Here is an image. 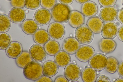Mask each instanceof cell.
Masks as SVG:
<instances>
[{
	"mask_svg": "<svg viewBox=\"0 0 123 82\" xmlns=\"http://www.w3.org/2000/svg\"><path fill=\"white\" fill-rule=\"evenodd\" d=\"M117 19L119 22L123 24V8L121 9L118 12Z\"/></svg>",
	"mask_w": 123,
	"mask_h": 82,
	"instance_id": "36",
	"label": "cell"
},
{
	"mask_svg": "<svg viewBox=\"0 0 123 82\" xmlns=\"http://www.w3.org/2000/svg\"><path fill=\"white\" fill-rule=\"evenodd\" d=\"M95 54L94 48L89 45H83L79 47L75 53L76 58L83 62L89 61Z\"/></svg>",
	"mask_w": 123,
	"mask_h": 82,
	"instance_id": "6",
	"label": "cell"
},
{
	"mask_svg": "<svg viewBox=\"0 0 123 82\" xmlns=\"http://www.w3.org/2000/svg\"><path fill=\"white\" fill-rule=\"evenodd\" d=\"M80 46V43L74 37H70L63 41L62 48L64 51L70 54L75 53Z\"/></svg>",
	"mask_w": 123,
	"mask_h": 82,
	"instance_id": "12",
	"label": "cell"
},
{
	"mask_svg": "<svg viewBox=\"0 0 123 82\" xmlns=\"http://www.w3.org/2000/svg\"><path fill=\"white\" fill-rule=\"evenodd\" d=\"M47 31L52 38L55 40H59L64 37L65 28L64 25L61 23L55 22L49 24Z\"/></svg>",
	"mask_w": 123,
	"mask_h": 82,
	"instance_id": "4",
	"label": "cell"
},
{
	"mask_svg": "<svg viewBox=\"0 0 123 82\" xmlns=\"http://www.w3.org/2000/svg\"><path fill=\"white\" fill-rule=\"evenodd\" d=\"M75 35L79 42L83 44H90L93 38V32L87 25L85 24L76 28L75 32Z\"/></svg>",
	"mask_w": 123,
	"mask_h": 82,
	"instance_id": "3",
	"label": "cell"
},
{
	"mask_svg": "<svg viewBox=\"0 0 123 82\" xmlns=\"http://www.w3.org/2000/svg\"><path fill=\"white\" fill-rule=\"evenodd\" d=\"M108 62V58L106 56L103 54L97 53L89 61L88 63L91 67L99 71L106 68Z\"/></svg>",
	"mask_w": 123,
	"mask_h": 82,
	"instance_id": "5",
	"label": "cell"
},
{
	"mask_svg": "<svg viewBox=\"0 0 123 82\" xmlns=\"http://www.w3.org/2000/svg\"><path fill=\"white\" fill-rule=\"evenodd\" d=\"M11 42L10 36L5 32L0 33V49L6 50Z\"/></svg>",
	"mask_w": 123,
	"mask_h": 82,
	"instance_id": "27",
	"label": "cell"
},
{
	"mask_svg": "<svg viewBox=\"0 0 123 82\" xmlns=\"http://www.w3.org/2000/svg\"><path fill=\"white\" fill-rule=\"evenodd\" d=\"M34 42L41 45H44L50 39V36L48 32L45 30L38 29L33 36Z\"/></svg>",
	"mask_w": 123,
	"mask_h": 82,
	"instance_id": "22",
	"label": "cell"
},
{
	"mask_svg": "<svg viewBox=\"0 0 123 82\" xmlns=\"http://www.w3.org/2000/svg\"><path fill=\"white\" fill-rule=\"evenodd\" d=\"M117 35L119 39L123 42V25L119 28Z\"/></svg>",
	"mask_w": 123,
	"mask_h": 82,
	"instance_id": "38",
	"label": "cell"
},
{
	"mask_svg": "<svg viewBox=\"0 0 123 82\" xmlns=\"http://www.w3.org/2000/svg\"><path fill=\"white\" fill-rule=\"evenodd\" d=\"M41 5L40 0H25V7L28 9L35 10Z\"/></svg>",
	"mask_w": 123,
	"mask_h": 82,
	"instance_id": "29",
	"label": "cell"
},
{
	"mask_svg": "<svg viewBox=\"0 0 123 82\" xmlns=\"http://www.w3.org/2000/svg\"><path fill=\"white\" fill-rule=\"evenodd\" d=\"M54 60L58 66L64 67L70 63L71 57L69 53L64 51H60L55 55Z\"/></svg>",
	"mask_w": 123,
	"mask_h": 82,
	"instance_id": "21",
	"label": "cell"
},
{
	"mask_svg": "<svg viewBox=\"0 0 123 82\" xmlns=\"http://www.w3.org/2000/svg\"><path fill=\"white\" fill-rule=\"evenodd\" d=\"M108 59V62L106 69L110 73H114L117 70L118 62L115 58L113 57H109Z\"/></svg>",
	"mask_w": 123,
	"mask_h": 82,
	"instance_id": "28",
	"label": "cell"
},
{
	"mask_svg": "<svg viewBox=\"0 0 123 82\" xmlns=\"http://www.w3.org/2000/svg\"><path fill=\"white\" fill-rule=\"evenodd\" d=\"M35 82H53V81L50 77L43 75Z\"/></svg>",
	"mask_w": 123,
	"mask_h": 82,
	"instance_id": "34",
	"label": "cell"
},
{
	"mask_svg": "<svg viewBox=\"0 0 123 82\" xmlns=\"http://www.w3.org/2000/svg\"><path fill=\"white\" fill-rule=\"evenodd\" d=\"M9 0V1H10L11 0Z\"/></svg>",
	"mask_w": 123,
	"mask_h": 82,
	"instance_id": "45",
	"label": "cell"
},
{
	"mask_svg": "<svg viewBox=\"0 0 123 82\" xmlns=\"http://www.w3.org/2000/svg\"><path fill=\"white\" fill-rule=\"evenodd\" d=\"M71 12L70 8L68 5L58 3L52 9V16L56 22H67L68 21Z\"/></svg>",
	"mask_w": 123,
	"mask_h": 82,
	"instance_id": "1",
	"label": "cell"
},
{
	"mask_svg": "<svg viewBox=\"0 0 123 82\" xmlns=\"http://www.w3.org/2000/svg\"><path fill=\"white\" fill-rule=\"evenodd\" d=\"M117 25L113 22L104 23L101 33L103 38L113 39L117 35L118 31Z\"/></svg>",
	"mask_w": 123,
	"mask_h": 82,
	"instance_id": "9",
	"label": "cell"
},
{
	"mask_svg": "<svg viewBox=\"0 0 123 82\" xmlns=\"http://www.w3.org/2000/svg\"><path fill=\"white\" fill-rule=\"evenodd\" d=\"M44 48L47 54L52 56L55 55L60 50L59 44L54 40H49L44 45Z\"/></svg>",
	"mask_w": 123,
	"mask_h": 82,
	"instance_id": "23",
	"label": "cell"
},
{
	"mask_svg": "<svg viewBox=\"0 0 123 82\" xmlns=\"http://www.w3.org/2000/svg\"><path fill=\"white\" fill-rule=\"evenodd\" d=\"M52 17L51 14L49 10L44 8H41L36 11L34 19L38 24L43 26L49 23Z\"/></svg>",
	"mask_w": 123,
	"mask_h": 82,
	"instance_id": "10",
	"label": "cell"
},
{
	"mask_svg": "<svg viewBox=\"0 0 123 82\" xmlns=\"http://www.w3.org/2000/svg\"><path fill=\"white\" fill-rule=\"evenodd\" d=\"M122 4L123 6V0H122Z\"/></svg>",
	"mask_w": 123,
	"mask_h": 82,
	"instance_id": "43",
	"label": "cell"
},
{
	"mask_svg": "<svg viewBox=\"0 0 123 82\" xmlns=\"http://www.w3.org/2000/svg\"><path fill=\"white\" fill-rule=\"evenodd\" d=\"M118 12L115 7H104L99 13L100 18L105 22H114L117 18Z\"/></svg>",
	"mask_w": 123,
	"mask_h": 82,
	"instance_id": "11",
	"label": "cell"
},
{
	"mask_svg": "<svg viewBox=\"0 0 123 82\" xmlns=\"http://www.w3.org/2000/svg\"><path fill=\"white\" fill-rule=\"evenodd\" d=\"M25 11L23 8L13 7L9 13V16L13 23H20L24 21L26 17Z\"/></svg>",
	"mask_w": 123,
	"mask_h": 82,
	"instance_id": "14",
	"label": "cell"
},
{
	"mask_svg": "<svg viewBox=\"0 0 123 82\" xmlns=\"http://www.w3.org/2000/svg\"><path fill=\"white\" fill-rule=\"evenodd\" d=\"M95 82H110V81L109 78L103 75H100L97 78Z\"/></svg>",
	"mask_w": 123,
	"mask_h": 82,
	"instance_id": "33",
	"label": "cell"
},
{
	"mask_svg": "<svg viewBox=\"0 0 123 82\" xmlns=\"http://www.w3.org/2000/svg\"><path fill=\"white\" fill-rule=\"evenodd\" d=\"M117 46L116 42L112 39L103 38L99 43L100 50L102 52L108 54L113 52Z\"/></svg>",
	"mask_w": 123,
	"mask_h": 82,
	"instance_id": "18",
	"label": "cell"
},
{
	"mask_svg": "<svg viewBox=\"0 0 123 82\" xmlns=\"http://www.w3.org/2000/svg\"><path fill=\"white\" fill-rule=\"evenodd\" d=\"M23 50L21 44L18 41H14L11 42L6 50L5 52L9 58L16 59L20 55Z\"/></svg>",
	"mask_w": 123,
	"mask_h": 82,
	"instance_id": "13",
	"label": "cell"
},
{
	"mask_svg": "<svg viewBox=\"0 0 123 82\" xmlns=\"http://www.w3.org/2000/svg\"><path fill=\"white\" fill-rule=\"evenodd\" d=\"M0 32H6L9 30L11 26V20L7 15L4 14L0 15Z\"/></svg>",
	"mask_w": 123,
	"mask_h": 82,
	"instance_id": "26",
	"label": "cell"
},
{
	"mask_svg": "<svg viewBox=\"0 0 123 82\" xmlns=\"http://www.w3.org/2000/svg\"><path fill=\"white\" fill-rule=\"evenodd\" d=\"M98 1L102 6L106 7L114 6L117 0H98Z\"/></svg>",
	"mask_w": 123,
	"mask_h": 82,
	"instance_id": "32",
	"label": "cell"
},
{
	"mask_svg": "<svg viewBox=\"0 0 123 82\" xmlns=\"http://www.w3.org/2000/svg\"><path fill=\"white\" fill-rule=\"evenodd\" d=\"M64 74L69 81L73 82L77 81L81 75V72L78 65L71 63L65 67Z\"/></svg>",
	"mask_w": 123,
	"mask_h": 82,
	"instance_id": "8",
	"label": "cell"
},
{
	"mask_svg": "<svg viewBox=\"0 0 123 82\" xmlns=\"http://www.w3.org/2000/svg\"><path fill=\"white\" fill-rule=\"evenodd\" d=\"M42 69L43 75L51 77L57 73L59 67L55 62L48 60L44 63L43 65Z\"/></svg>",
	"mask_w": 123,
	"mask_h": 82,
	"instance_id": "17",
	"label": "cell"
},
{
	"mask_svg": "<svg viewBox=\"0 0 123 82\" xmlns=\"http://www.w3.org/2000/svg\"><path fill=\"white\" fill-rule=\"evenodd\" d=\"M41 5L43 8L50 10L56 4V0H40Z\"/></svg>",
	"mask_w": 123,
	"mask_h": 82,
	"instance_id": "30",
	"label": "cell"
},
{
	"mask_svg": "<svg viewBox=\"0 0 123 82\" xmlns=\"http://www.w3.org/2000/svg\"><path fill=\"white\" fill-rule=\"evenodd\" d=\"M25 12L26 13H28L29 12V11L28 10H26L25 11Z\"/></svg>",
	"mask_w": 123,
	"mask_h": 82,
	"instance_id": "42",
	"label": "cell"
},
{
	"mask_svg": "<svg viewBox=\"0 0 123 82\" xmlns=\"http://www.w3.org/2000/svg\"><path fill=\"white\" fill-rule=\"evenodd\" d=\"M23 31L29 35H33L38 30V24L34 20L29 19L24 21L21 25Z\"/></svg>",
	"mask_w": 123,
	"mask_h": 82,
	"instance_id": "20",
	"label": "cell"
},
{
	"mask_svg": "<svg viewBox=\"0 0 123 82\" xmlns=\"http://www.w3.org/2000/svg\"><path fill=\"white\" fill-rule=\"evenodd\" d=\"M29 53L32 61L38 63L43 61L46 57L47 53L44 47L37 44L32 45L29 49Z\"/></svg>",
	"mask_w": 123,
	"mask_h": 82,
	"instance_id": "7",
	"label": "cell"
},
{
	"mask_svg": "<svg viewBox=\"0 0 123 82\" xmlns=\"http://www.w3.org/2000/svg\"><path fill=\"white\" fill-rule=\"evenodd\" d=\"M96 17H98V15L97 14L96 15Z\"/></svg>",
	"mask_w": 123,
	"mask_h": 82,
	"instance_id": "44",
	"label": "cell"
},
{
	"mask_svg": "<svg viewBox=\"0 0 123 82\" xmlns=\"http://www.w3.org/2000/svg\"><path fill=\"white\" fill-rule=\"evenodd\" d=\"M104 23L100 18L97 17H92L87 20V24L92 31L95 34L101 32Z\"/></svg>",
	"mask_w": 123,
	"mask_h": 82,
	"instance_id": "19",
	"label": "cell"
},
{
	"mask_svg": "<svg viewBox=\"0 0 123 82\" xmlns=\"http://www.w3.org/2000/svg\"><path fill=\"white\" fill-rule=\"evenodd\" d=\"M10 4L13 7L23 8L25 6V0H11Z\"/></svg>",
	"mask_w": 123,
	"mask_h": 82,
	"instance_id": "31",
	"label": "cell"
},
{
	"mask_svg": "<svg viewBox=\"0 0 123 82\" xmlns=\"http://www.w3.org/2000/svg\"><path fill=\"white\" fill-rule=\"evenodd\" d=\"M15 60L17 66L22 69H24L28 63L33 61L30 57L29 52L27 51H23Z\"/></svg>",
	"mask_w": 123,
	"mask_h": 82,
	"instance_id": "25",
	"label": "cell"
},
{
	"mask_svg": "<svg viewBox=\"0 0 123 82\" xmlns=\"http://www.w3.org/2000/svg\"><path fill=\"white\" fill-rule=\"evenodd\" d=\"M81 10L82 13L84 16L91 18L97 14L98 8L96 3L89 1L83 4Z\"/></svg>",
	"mask_w": 123,
	"mask_h": 82,
	"instance_id": "16",
	"label": "cell"
},
{
	"mask_svg": "<svg viewBox=\"0 0 123 82\" xmlns=\"http://www.w3.org/2000/svg\"><path fill=\"white\" fill-rule=\"evenodd\" d=\"M61 3L67 5L72 4L74 0H58Z\"/></svg>",
	"mask_w": 123,
	"mask_h": 82,
	"instance_id": "39",
	"label": "cell"
},
{
	"mask_svg": "<svg viewBox=\"0 0 123 82\" xmlns=\"http://www.w3.org/2000/svg\"><path fill=\"white\" fill-rule=\"evenodd\" d=\"M85 21L84 15L82 13L76 10L71 12L68 21L72 27L76 28L84 24Z\"/></svg>",
	"mask_w": 123,
	"mask_h": 82,
	"instance_id": "15",
	"label": "cell"
},
{
	"mask_svg": "<svg viewBox=\"0 0 123 82\" xmlns=\"http://www.w3.org/2000/svg\"><path fill=\"white\" fill-rule=\"evenodd\" d=\"M117 71L119 75L123 78V61L119 63Z\"/></svg>",
	"mask_w": 123,
	"mask_h": 82,
	"instance_id": "35",
	"label": "cell"
},
{
	"mask_svg": "<svg viewBox=\"0 0 123 82\" xmlns=\"http://www.w3.org/2000/svg\"><path fill=\"white\" fill-rule=\"evenodd\" d=\"M23 74L27 79L35 81L42 76V67L38 63L32 61L23 69Z\"/></svg>",
	"mask_w": 123,
	"mask_h": 82,
	"instance_id": "2",
	"label": "cell"
},
{
	"mask_svg": "<svg viewBox=\"0 0 123 82\" xmlns=\"http://www.w3.org/2000/svg\"><path fill=\"white\" fill-rule=\"evenodd\" d=\"M114 82H123V78H119L116 79Z\"/></svg>",
	"mask_w": 123,
	"mask_h": 82,
	"instance_id": "41",
	"label": "cell"
},
{
	"mask_svg": "<svg viewBox=\"0 0 123 82\" xmlns=\"http://www.w3.org/2000/svg\"><path fill=\"white\" fill-rule=\"evenodd\" d=\"M81 78L85 82H94L97 78V72L94 69L91 67H87L82 71Z\"/></svg>",
	"mask_w": 123,
	"mask_h": 82,
	"instance_id": "24",
	"label": "cell"
},
{
	"mask_svg": "<svg viewBox=\"0 0 123 82\" xmlns=\"http://www.w3.org/2000/svg\"><path fill=\"white\" fill-rule=\"evenodd\" d=\"M89 0H75L78 3L82 4L87 2L89 1Z\"/></svg>",
	"mask_w": 123,
	"mask_h": 82,
	"instance_id": "40",
	"label": "cell"
},
{
	"mask_svg": "<svg viewBox=\"0 0 123 82\" xmlns=\"http://www.w3.org/2000/svg\"><path fill=\"white\" fill-rule=\"evenodd\" d=\"M69 81L65 76H60L57 77L55 79L54 82H68Z\"/></svg>",
	"mask_w": 123,
	"mask_h": 82,
	"instance_id": "37",
	"label": "cell"
}]
</instances>
